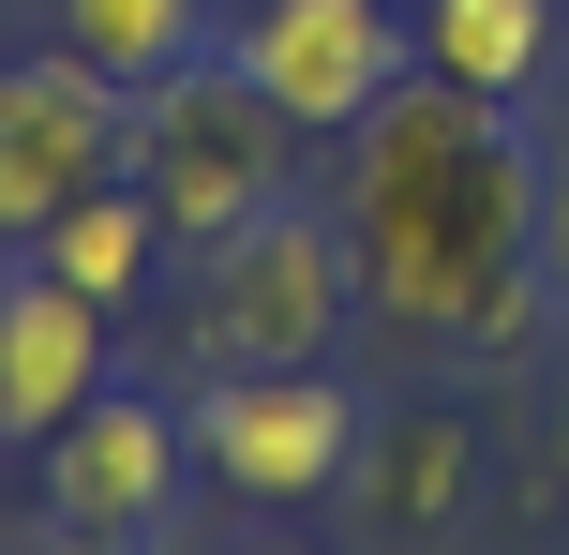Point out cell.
<instances>
[{"mask_svg": "<svg viewBox=\"0 0 569 555\" xmlns=\"http://www.w3.org/2000/svg\"><path fill=\"white\" fill-rule=\"evenodd\" d=\"M540 210L555 166L510 106L450 76H405L345 136V240H360V316L405 346H510L540 316Z\"/></svg>", "mask_w": 569, "mask_h": 555, "instance_id": "obj_1", "label": "cell"}, {"mask_svg": "<svg viewBox=\"0 0 569 555\" xmlns=\"http://www.w3.org/2000/svg\"><path fill=\"white\" fill-rule=\"evenodd\" d=\"M284 150H300V120L270 106L240 60H180V76L136 90V136H120V180H136L150 210H166V240H240L256 210H284Z\"/></svg>", "mask_w": 569, "mask_h": 555, "instance_id": "obj_2", "label": "cell"}, {"mask_svg": "<svg viewBox=\"0 0 569 555\" xmlns=\"http://www.w3.org/2000/svg\"><path fill=\"white\" fill-rule=\"evenodd\" d=\"M180 330H196L210 376L330 360L345 330H360V240H345V210L315 226V210L284 196V210H256L240 240H196V300H180Z\"/></svg>", "mask_w": 569, "mask_h": 555, "instance_id": "obj_3", "label": "cell"}, {"mask_svg": "<svg viewBox=\"0 0 569 555\" xmlns=\"http://www.w3.org/2000/svg\"><path fill=\"white\" fill-rule=\"evenodd\" d=\"M360 390L330 376V360H270V376H210L196 390V466L226 480V496L256 511H315L360 480Z\"/></svg>", "mask_w": 569, "mask_h": 555, "instance_id": "obj_4", "label": "cell"}, {"mask_svg": "<svg viewBox=\"0 0 569 555\" xmlns=\"http://www.w3.org/2000/svg\"><path fill=\"white\" fill-rule=\"evenodd\" d=\"M120 136H136V90L90 76L76 46L0 60V240H46L90 180H120Z\"/></svg>", "mask_w": 569, "mask_h": 555, "instance_id": "obj_5", "label": "cell"}, {"mask_svg": "<svg viewBox=\"0 0 569 555\" xmlns=\"http://www.w3.org/2000/svg\"><path fill=\"white\" fill-rule=\"evenodd\" d=\"M226 60H240V76L270 90L284 120H300V136H360V120H375V106L405 90L420 30H405L390 0H256Z\"/></svg>", "mask_w": 569, "mask_h": 555, "instance_id": "obj_6", "label": "cell"}, {"mask_svg": "<svg viewBox=\"0 0 569 555\" xmlns=\"http://www.w3.org/2000/svg\"><path fill=\"white\" fill-rule=\"evenodd\" d=\"M180 450H196V420H166L150 390H90L76 420L46 436V526H90V541H150L180 496Z\"/></svg>", "mask_w": 569, "mask_h": 555, "instance_id": "obj_7", "label": "cell"}, {"mask_svg": "<svg viewBox=\"0 0 569 555\" xmlns=\"http://www.w3.org/2000/svg\"><path fill=\"white\" fill-rule=\"evenodd\" d=\"M90 390H106V300H76V286L16 240V256H0V436L46 450Z\"/></svg>", "mask_w": 569, "mask_h": 555, "instance_id": "obj_8", "label": "cell"}, {"mask_svg": "<svg viewBox=\"0 0 569 555\" xmlns=\"http://www.w3.org/2000/svg\"><path fill=\"white\" fill-rule=\"evenodd\" d=\"M555 60V0H420V76L480 90V106H525Z\"/></svg>", "mask_w": 569, "mask_h": 555, "instance_id": "obj_9", "label": "cell"}, {"mask_svg": "<svg viewBox=\"0 0 569 555\" xmlns=\"http://www.w3.org/2000/svg\"><path fill=\"white\" fill-rule=\"evenodd\" d=\"M360 466H375V511H390V541H435V526H465L480 420H465V406H405L390 436H360Z\"/></svg>", "mask_w": 569, "mask_h": 555, "instance_id": "obj_10", "label": "cell"}, {"mask_svg": "<svg viewBox=\"0 0 569 555\" xmlns=\"http://www.w3.org/2000/svg\"><path fill=\"white\" fill-rule=\"evenodd\" d=\"M30 256H46L60 286H76V300H106V316H120V300L150 286V256H166V210H150L136 180H90V196L60 210V226L30 240Z\"/></svg>", "mask_w": 569, "mask_h": 555, "instance_id": "obj_11", "label": "cell"}, {"mask_svg": "<svg viewBox=\"0 0 569 555\" xmlns=\"http://www.w3.org/2000/svg\"><path fill=\"white\" fill-rule=\"evenodd\" d=\"M46 46H76L90 76L150 90V76H180L210 46V0H46Z\"/></svg>", "mask_w": 569, "mask_h": 555, "instance_id": "obj_12", "label": "cell"}, {"mask_svg": "<svg viewBox=\"0 0 569 555\" xmlns=\"http://www.w3.org/2000/svg\"><path fill=\"white\" fill-rule=\"evenodd\" d=\"M540 270L569 286V166H555V210H540Z\"/></svg>", "mask_w": 569, "mask_h": 555, "instance_id": "obj_13", "label": "cell"}, {"mask_svg": "<svg viewBox=\"0 0 569 555\" xmlns=\"http://www.w3.org/2000/svg\"><path fill=\"white\" fill-rule=\"evenodd\" d=\"M16 555H136V541H90V526H46V541H16Z\"/></svg>", "mask_w": 569, "mask_h": 555, "instance_id": "obj_14", "label": "cell"}, {"mask_svg": "<svg viewBox=\"0 0 569 555\" xmlns=\"http://www.w3.org/2000/svg\"><path fill=\"white\" fill-rule=\"evenodd\" d=\"M226 555H315V541H226Z\"/></svg>", "mask_w": 569, "mask_h": 555, "instance_id": "obj_15", "label": "cell"}, {"mask_svg": "<svg viewBox=\"0 0 569 555\" xmlns=\"http://www.w3.org/2000/svg\"><path fill=\"white\" fill-rule=\"evenodd\" d=\"M555 466H569V450H555Z\"/></svg>", "mask_w": 569, "mask_h": 555, "instance_id": "obj_16", "label": "cell"}]
</instances>
